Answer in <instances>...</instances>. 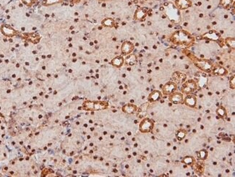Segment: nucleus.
<instances>
[{
  "mask_svg": "<svg viewBox=\"0 0 235 177\" xmlns=\"http://www.w3.org/2000/svg\"><path fill=\"white\" fill-rule=\"evenodd\" d=\"M193 132H194V133H195V132H196L195 129H193Z\"/></svg>",
  "mask_w": 235,
  "mask_h": 177,
  "instance_id": "nucleus-37",
  "label": "nucleus"
},
{
  "mask_svg": "<svg viewBox=\"0 0 235 177\" xmlns=\"http://www.w3.org/2000/svg\"><path fill=\"white\" fill-rule=\"evenodd\" d=\"M205 37H208V38H211V39L213 40H217L218 38H219V35H218V34L216 33H213V31H210V33H209V34H206L205 35Z\"/></svg>",
  "mask_w": 235,
  "mask_h": 177,
  "instance_id": "nucleus-19",
  "label": "nucleus"
},
{
  "mask_svg": "<svg viewBox=\"0 0 235 177\" xmlns=\"http://www.w3.org/2000/svg\"><path fill=\"white\" fill-rule=\"evenodd\" d=\"M193 161H194V160H193V158H192V157L187 156V157H186L185 159H184L183 163H184L188 164V165H192L193 163Z\"/></svg>",
  "mask_w": 235,
  "mask_h": 177,
  "instance_id": "nucleus-20",
  "label": "nucleus"
},
{
  "mask_svg": "<svg viewBox=\"0 0 235 177\" xmlns=\"http://www.w3.org/2000/svg\"><path fill=\"white\" fill-rule=\"evenodd\" d=\"M147 166H148V167H149V166H150V164H149V163H148V164H147Z\"/></svg>",
  "mask_w": 235,
  "mask_h": 177,
  "instance_id": "nucleus-52",
  "label": "nucleus"
},
{
  "mask_svg": "<svg viewBox=\"0 0 235 177\" xmlns=\"http://www.w3.org/2000/svg\"><path fill=\"white\" fill-rule=\"evenodd\" d=\"M196 65L203 70L210 71V68H211V65L207 61H198Z\"/></svg>",
  "mask_w": 235,
  "mask_h": 177,
  "instance_id": "nucleus-7",
  "label": "nucleus"
},
{
  "mask_svg": "<svg viewBox=\"0 0 235 177\" xmlns=\"http://www.w3.org/2000/svg\"><path fill=\"white\" fill-rule=\"evenodd\" d=\"M163 127H167V125H163Z\"/></svg>",
  "mask_w": 235,
  "mask_h": 177,
  "instance_id": "nucleus-32",
  "label": "nucleus"
},
{
  "mask_svg": "<svg viewBox=\"0 0 235 177\" xmlns=\"http://www.w3.org/2000/svg\"><path fill=\"white\" fill-rule=\"evenodd\" d=\"M226 44L229 47H234V41L232 38H228L226 39Z\"/></svg>",
  "mask_w": 235,
  "mask_h": 177,
  "instance_id": "nucleus-23",
  "label": "nucleus"
},
{
  "mask_svg": "<svg viewBox=\"0 0 235 177\" xmlns=\"http://www.w3.org/2000/svg\"><path fill=\"white\" fill-rule=\"evenodd\" d=\"M200 129H204V127H203V125H201V126H200Z\"/></svg>",
  "mask_w": 235,
  "mask_h": 177,
  "instance_id": "nucleus-29",
  "label": "nucleus"
},
{
  "mask_svg": "<svg viewBox=\"0 0 235 177\" xmlns=\"http://www.w3.org/2000/svg\"><path fill=\"white\" fill-rule=\"evenodd\" d=\"M160 88H163V85H160Z\"/></svg>",
  "mask_w": 235,
  "mask_h": 177,
  "instance_id": "nucleus-42",
  "label": "nucleus"
},
{
  "mask_svg": "<svg viewBox=\"0 0 235 177\" xmlns=\"http://www.w3.org/2000/svg\"><path fill=\"white\" fill-rule=\"evenodd\" d=\"M151 24V22H148V25H150Z\"/></svg>",
  "mask_w": 235,
  "mask_h": 177,
  "instance_id": "nucleus-31",
  "label": "nucleus"
},
{
  "mask_svg": "<svg viewBox=\"0 0 235 177\" xmlns=\"http://www.w3.org/2000/svg\"><path fill=\"white\" fill-rule=\"evenodd\" d=\"M207 155H208V152H207V151L205 150L200 151V152H199V157H200V158L203 160L206 159V157H207Z\"/></svg>",
  "mask_w": 235,
  "mask_h": 177,
  "instance_id": "nucleus-21",
  "label": "nucleus"
},
{
  "mask_svg": "<svg viewBox=\"0 0 235 177\" xmlns=\"http://www.w3.org/2000/svg\"><path fill=\"white\" fill-rule=\"evenodd\" d=\"M2 33L6 36H13L15 34V31L10 28L8 25H2V28H1Z\"/></svg>",
  "mask_w": 235,
  "mask_h": 177,
  "instance_id": "nucleus-4",
  "label": "nucleus"
},
{
  "mask_svg": "<svg viewBox=\"0 0 235 177\" xmlns=\"http://www.w3.org/2000/svg\"><path fill=\"white\" fill-rule=\"evenodd\" d=\"M153 127V123L151 119H145L140 125V129L142 132H149Z\"/></svg>",
  "mask_w": 235,
  "mask_h": 177,
  "instance_id": "nucleus-1",
  "label": "nucleus"
},
{
  "mask_svg": "<svg viewBox=\"0 0 235 177\" xmlns=\"http://www.w3.org/2000/svg\"><path fill=\"white\" fill-rule=\"evenodd\" d=\"M136 106L132 104H128V105L125 106L123 107V111L125 112L128 113V114H132V113L135 112L136 111Z\"/></svg>",
  "mask_w": 235,
  "mask_h": 177,
  "instance_id": "nucleus-11",
  "label": "nucleus"
},
{
  "mask_svg": "<svg viewBox=\"0 0 235 177\" xmlns=\"http://www.w3.org/2000/svg\"><path fill=\"white\" fill-rule=\"evenodd\" d=\"M201 38H202L201 36H197V37H196V39H197V40H200V39H201Z\"/></svg>",
  "mask_w": 235,
  "mask_h": 177,
  "instance_id": "nucleus-28",
  "label": "nucleus"
},
{
  "mask_svg": "<svg viewBox=\"0 0 235 177\" xmlns=\"http://www.w3.org/2000/svg\"><path fill=\"white\" fill-rule=\"evenodd\" d=\"M63 2V0H43L42 5L44 6L48 7L50 5H55V4H59Z\"/></svg>",
  "mask_w": 235,
  "mask_h": 177,
  "instance_id": "nucleus-12",
  "label": "nucleus"
},
{
  "mask_svg": "<svg viewBox=\"0 0 235 177\" xmlns=\"http://www.w3.org/2000/svg\"><path fill=\"white\" fill-rule=\"evenodd\" d=\"M232 84V85H231V88H232L233 89H234V77H232V80H231V85Z\"/></svg>",
  "mask_w": 235,
  "mask_h": 177,
  "instance_id": "nucleus-26",
  "label": "nucleus"
},
{
  "mask_svg": "<svg viewBox=\"0 0 235 177\" xmlns=\"http://www.w3.org/2000/svg\"><path fill=\"white\" fill-rule=\"evenodd\" d=\"M173 149H174V150H176V147H174V148H173Z\"/></svg>",
  "mask_w": 235,
  "mask_h": 177,
  "instance_id": "nucleus-48",
  "label": "nucleus"
},
{
  "mask_svg": "<svg viewBox=\"0 0 235 177\" xmlns=\"http://www.w3.org/2000/svg\"><path fill=\"white\" fill-rule=\"evenodd\" d=\"M185 135H186V132H185L184 130H179V132H177V134H176V137H177L178 140H183L184 138H185Z\"/></svg>",
  "mask_w": 235,
  "mask_h": 177,
  "instance_id": "nucleus-18",
  "label": "nucleus"
},
{
  "mask_svg": "<svg viewBox=\"0 0 235 177\" xmlns=\"http://www.w3.org/2000/svg\"><path fill=\"white\" fill-rule=\"evenodd\" d=\"M208 95H212V93L209 92V93H208Z\"/></svg>",
  "mask_w": 235,
  "mask_h": 177,
  "instance_id": "nucleus-30",
  "label": "nucleus"
},
{
  "mask_svg": "<svg viewBox=\"0 0 235 177\" xmlns=\"http://www.w3.org/2000/svg\"><path fill=\"white\" fill-rule=\"evenodd\" d=\"M112 65H114V66L120 67V66H122V65L123 64V59L120 57H116V58L114 59L113 60H112Z\"/></svg>",
  "mask_w": 235,
  "mask_h": 177,
  "instance_id": "nucleus-14",
  "label": "nucleus"
},
{
  "mask_svg": "<svg viewBox=\"0 0 235 177\" xmlns=\"http://www.w3.org/2000/svg\"><path fill=\"white\" fill-rule=\"evenodd\" d=\"M103 25H104L105 26H109L112 27L114 25V20L112 19V18H106L102 22Z\"/></svg>",
  "mask_w": 235,
  "mask_h": 177,
  "instance_id": "nucleus-17",
  "label": "nucleus"
},
{
  "mask_svg": "<svg viewBox=\"0 0 235 177\" xmlns=\"http://www.w3.org/2000/svg\"><path fill=\"white\" fill-rule=\"evenodd\" d=\"M185 103L190 107H195L196 105V99L194 96H187L185 100Z\"/></svg>",
  "mask_w": 235,
  "mask_h": 177,
  "instance_id": "nucleus-8",
  "label": "nucleus"
},
{
  "mask_svg": "<svg viewBox=\"0 0 235 177\" xmlns=\"http://www.w3.org/2000/svg\"><path fill=\"white\" fill-rule=\"evenodd\" d=\"M133 45H132V43L129 42V41H127V42L124 43L123 45H122V53L124 54H127L130 53L131 51L133 50Z\"/></svg>",
  "mask_w": 235,
  "mask_h": 177,
  "instance_id": "nucleus-6",
  "label": "nucleus"
},
{
  "mask_svg": "<svg viewBox=\"0 0 235 177\" xmlns=\"http://www.w3.org/2000/svg\"><path fill=\"white\" fill-rule=\"evenodd\" d=\"M213 148H210V151H213Z\"/></svg>",
  "mask_w": 235,
  "mask_h": 177,
  "instance_id": "nucleus-41",
  "label": "nucleus"
},
{
  "mask_svg": "<svg viewBox=\"0 0 235 177\" xmlns=\"http://www.w3.org/2000/svg\"><path fill=\"white\" fill-rule=\"evenodd\" d=\"M217 164V163L216 162H213V165H216Z\"/></svg>",
  "mask_w": 235,
  "mask_h": 177,
  "instance_id": "nucleus-33",
  "label": "nucleus"
},
{
  "mask_svg": "<svg viewBox=\"0 0 235 177\" xmlns=\"http://www.w3.org/2000/svg\"><path fill=\"white\" fill-rule=\"evenodd\" d=\"M213 73L216 75H223L226 73V70L222 67H216L213 71Z\"/></svg>",
  "mask_w": 235,
  "mask_h": 177,
  "instance_id": "nucleus-16",
  "label": "nucleus"
},
{
  "mask_svg": "<svg viewBox=\"0 0 235 177\" xmlns=\"http://www.w3.org/2000/svg\"><path fill=\"white\" fill-rule=\"evenodd\" d=\"M151 138H152V139H153V140H155V138H154V137H153V136H152Z\"/></svg>",
  "mask_w": 235,
  "mask_h": 177,
  "instance_id": "nucleus-43",
  "label": "nucleus"
},
{
  "mask_svg": "<svg viewBox=\"0 0 235 177\" xmlns=\"http://www.w3.org/2000/svg\"><path fill=\"white\" fill-rule=\"evenodd\" d=\"M196 88H197V85H196L195 82H194L193 80H189L184 84L182 90L183 93L189 94L193 93Z\"/></svg>",
  "mask_w": 235,
  "mask_h": 177,
  "instance_id": "nucleus-2",
  "label": "nucleus"
},
{
  "mask_svg": "<svg viewBox=\"0 0 235 177\" xmlns=\"http://www.w3.org/2000/svg\"><path fill=\"white\" fill-rule=\"evenodd\" d=\"M216 22H213V25H216Z\"/></svg>",
  "mask_w": 235,
  "mask_h": 177,
  "instance_id": "nucleus-39",
  "label": "nucleus"
},
{
  "mask_svg": "<svg viewBox=\"0 0 235 177\" xmlns=\"http://www.w3.org/2000/svg\"><path fill=\"white\" fill-rule=\"evenodd\" d=\"M224 18H228V16H227V15H225V16H224Z\"/></svg>",
  "mask_w": 235,
  "mask_h": 177,
  "instance_id": "nucleus-44",
  "label": "nucleus"
},
{
  "mask_svg": "<svg viewBox=\"0 0 235 177\" xmlns=\"http://www.w3.org/2000/svg\"><path fill=\"white\" fill-rule=\"evenodd\" d=\"M198 122H200V118H199V119H198Z\"/></svg>",
  "mask_w": 235,
  "mask_h": 177,
  "instance_id": "nucleus-51",
  "label": "nucleus"
},
{
  "mask_svg": "<svg viewBox=\"0 0 235 177\" xmlns=\"http://www.w3.org/2000/svg\"><path fill=\"white\" fill-rule=\"evenodd\" d=\"M126 61L127 63L129 65H134L136 63V57L133 54H131V55H129L128 57H127Z\"/></svg>",
  "mask_w": 235,
  "mask_h": 177,
  "instance_id": "nucleus-13",
  "label": "nucleus"
},
{
  "mask_svg": "<svg viewBox=\"0 0 235 177\" xmlns=\"http://www.w3.org/2000/svg\"><path fill=\"white\" fill-rule=\"evenodd\" d=\"M217 114H219L221 117H223L225 116V114H226V112H225V111L223 108H219V109L217 110Z\"/></svg>",
  "mask_w": 235,
  "mask_h": 177,
  "instance_id": "nucleus-24",
  "label": "nucleus"
},
{
  "mask_svg": "<svg viewBox=\"0 0 235 177\" xmlns=\"http://www.w3.org/2000/svg\"><path fill=\"white\" fill-rule=\"evenodd\" d=\"M190 173H187V176H190Z\"/></svg>",
  "mask_w": 235,
  "mask_h": 177,
  "instance_id": "nucleus-34",
  "label": "nucleus"
},
{
  "mask_svg": "<svg viewBox=\"0 0 235 177\" xmlns=\"http://www.w3.org/2000/svg\"><path fill=\"white\" fill-rule=\"evenodd\" d=\"M148 73H150V72H151V70H148Z\"/></svg>",
  "mask_w": 235,
  "mask_h": 177,
  "instance_id": "nucleus-47",
  "label": "nucleus"
},
{
  "mask_svg": "<svg viewBox=\"0 0 235 177\" xmlns=\"http://www.w3.org/2000/svg\"><path fill=\"white\" fill-rule=\"evenodd\" d=\"M151 64H148V67H151Z\"/></svg>",
  "mask_w": 235,
  "mask_h": 177,
  "instance_id": "nucleus-50",
  "label": "nucleus"
},
{
  "mask_svg": "<svg viewBox=\"0 0 235 177\" xmlns=\"http://www.w3.org/2000/svg\"><path fill=\"white\" fill-rule=\"evenodd\" d=\"M153 48H156V46H153Z\"/></svg>",
  "mask_w": 235,
  "mask_h": 177,
  "instance_id": "nucleus-46",
  "label": "nucleus"
},
{
  "mask_svg": "<svg viewBox=\"0 0 235 177\" xmlns=\"http://www.w3.org/2000/svg\"><path fill=\"white\" fill-rule=\"evenodd\" d=\"M170 100L174 103H180L183 101V96L179 93H176L173 94L172 93L170 95Z\"/></svg>",
  "mask_w": 235,
  "mask_h": 177,
  "instance_id": "nucleus-5",
  "label": "nucleus"
},
{
  "mask_svg": "<svg viewBox=\"0 0 235 177\" xmlns=\"http://www.w3.org/2000/svg\"><path fill=\"white\" fill-rule=\"evenodd\" d=\"M223 140L224 141H231V139L230 138H223Z\"/></svg>",
  "mask_w": 235,
  "mask_h": 177,
  "instance_id": "nucleus-27",
  "label": "nucleus"
},
{
  "mask_svg": "<svg viewBox=\"0 0 235 177\" xmlns=\"http://www.w3.org/2000/svg\"><path fill=\"white\" fill-rule=\"evenodd\" d=\"M172 78L175 80L176 81H177V82H182L185 81V80L186 79V75H184L182 73H179V72H175V73L173 74L172 75Z\"/></svg>",
  "mask_w": 235,
  "mask_h": 177,
  "instance_id": "nucleus-9",
  "label": "nucleus"
},
{
  "mask_svg": "<svg viewBox=\"0 0 235 177\" xmlns=\"http://www.w3.org/2000/svg\"><path fill=\"white\" fill-rule=\"evenodd\" d=\"M187 25V22H185V24H184V25Z\"/></svg>",
  "mask_w": 235,
  "mask_h": 177,
  "instance_id": "nucleus-45",
  "label": "nucleus"
},
{
  "mask_svg": "<svg viewBox=\"0 0 235 177\" xmlns=\"http://www.w3.org/2000/svg\"><path fill=\"white\" fill-rule=\"evenodd\" d=\"M176 85L173 82H169L163 88V93L165 95H171L176 90Z\"/></svg>",
  "mask_w": 235,
  "mask_h": 177,
  "instance_id": "nucleus-3",
  "label": "nucleus"
},
{
  "mask_svg": "<svg viewBox=\"0 0 235 177\" xmlns=\"http://www.w3.org/2000/svg\"><path fill=\"white\" fill-rule=\"evenodd\" d=\"M169 106H172V103H169Z\"/></svg>",
  "mask_w": 235,
  "mask_h": 177,
  "instance_id": "nucleus-38",
  "label": "nucleus"
},
{
  "mask_svg": "<svg viewBox=\"0 0 235 177\" xmlns=\"http://www.w3.org/2000/svg\"><path fill=\"white\" fill-rule=\"evenodd\" d=\"M135 124H137V123H138V121H136V120H135Z\"/></svg>",
  "mask_w": 235,
  "mask_h": 177,
  "instance_id": "nucleus-49",
  "label": "nucleus"
},
{
  "mask_svg": "<svg viewBox=\"0 0 235 177\" xmlns=\"http://www.w3.org/2000/svg\"><path fill=\"white\" fill-rule=\"evenodd\" d=\"M148 106V103H146L143 104V105L141 106L140 108V111H143V112H146V110H147Z\"/></svg>",
  "mask_w": 235,
  "mask_h": 177,
  "instance_id": "nucleus-25",
  "label": "nucleus"
},
{
  "mask_svg": "<svg viewBox=\"0 0 235 177\" xmlns=\"http://www.w3.org/2000/svg\"><path fill=\"white\" fill-rule=\"evenodd\" d=\"M146 16V11L144 10H140L138 11V12L136 13V18L137 19L140 20H143L142 18H144V17Z\"/></svg>",
  "mask_w": 235,
  "mask_h": 177,
  "instance_id": "nucleus-15",
  "label": "nucleus"
},
{
  "mask_svg": "<svg viewBox=\"0 0 235 177\" xmlns=\"http://www.w3.org/2000/svg\"><path fill=\"white\" fill-rule=\"evenodd\" d=\"M160 96H161V93L159 91H154V92H153L152 93H151V95H149V98H148L149 102L153 103V102H155V101H158V100L160 98Z\"/></svg>",
  "mask_w": 235,
  "mask_h": 177,
  "instance_id": "nucleus-10",
  "label": "nucleus"
},
{
  "mask_svg": "<svg viewBox=\"0 0 235 177\" xmlns=\"http://www.w3.org/2000/svg\"><path fill=\"white\" fill-rule=\"evenodd\" d=\"M200 18H202V17H203V15H202V14H200Z\"/></svg>",
  "mask_w": 235,
  "mask_h": 177,
  "instance_id": "nucleus-35",
  "label": "nucleus"
},
{
  "mask_svg": "<svg viewBox=\"0 0 235 177\" xmlns=\"http://www.w3.org/2000/svg\"><path fill=\"white\" fill-rule=\"evenodd\" d=\"M167 145H168V146H170V145H171V144L169 143H169H167Z\"/></svg>",
  "mask_w": 235,
  "mask_h": 177,
  "instance_id": "nucleus-36",
  "label": "nucleus"
},
{
  "mask_svg": "<svg viewBox=\"0 0 235 177\" xmlns=\"http://www.w3.org/2000/svg\"><path fill=\"white\" fill-rule=\"evenodd\" d=\"M216 94H217V95H219V94H220V93H219V92H216Z\"/></svg>",
  "mask_w": 235,
  "mask_h": 177,
  "instance_id": "nucleus-40",
  "label": "nucleus"
},
{
  "mask_svg": "<svg viewBox=\"0 0 235 177\" xmlns=\"http://www.w3.org/2000/svg\"><path fill=\"white\" fill-rule=\"evenodd\" d=\"M22 3L28 7H31L35 2V0H21Z\"/></svg>",
  "mask_w": 235,
  "mask_h": 177,
  "instance_id": "nucleus-22",
  "label": "nucleus"
}]
</instances>
